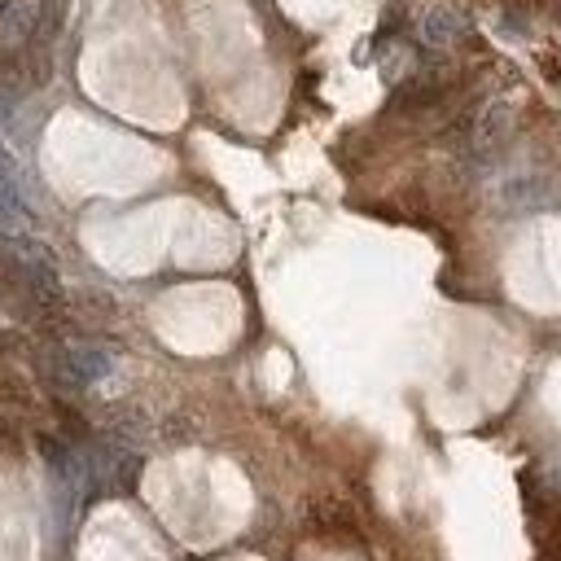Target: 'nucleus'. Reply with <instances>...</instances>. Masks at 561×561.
<instances>
[{
    "label": "nucleus",
    "mask_w": 561,
    "mask_h": 561,
    "mask_svg": "<svg viewBox=\"0 0 561 561\" xmlns=\"http://www.w3.org/2000/svg\"><path fill=\"white\" fill-rule=\"evenodd\" d=\"M57 364H62V373H66L71 386H93L110 373V356L101 347H66Z\"/></svg>",
    "instance_id": "1"
},
{
    "label": "nucleus",
    "mask_w": 561,
    "mask_h": 561,
    "mask_svg": "<svg viewBox=\"0 0 561 561\" xmlns=\"http://www.w3.org/2000/svg\"><path fill=\"white\" fill-rule=\"evenodd\" d=\"M0 198L27 211V185H22V167H18V158L9 154L5 141H0Z\"/></svg>",
    "instance_id": "2"
},
{
    "label": "nucleus",
    "mask_w": 561,
    "mask_h": 561,
    "mask_svg": "<svg viewBox=\"0 0 561 561\" xmlns=\"http://www.w3.org/2000/svg\"><path fill=\"white\" fill-rule=\"evenodd\" d=\"M421 31H426V40H430V44H452V40H461L465 31H469V22H465L461 14H456V9H434Z\"/></svg>",
    "instance_id": "3"
}]
</instances>
